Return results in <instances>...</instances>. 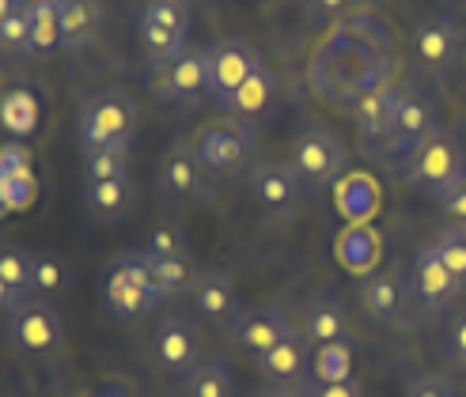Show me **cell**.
Segmentation results:
<instances>
[{"mask_svg": "<svg viewBox=\"0 0 466 397\" xmlns=\"http://www.w3.org/2000/svg\"><path fill=\"white\" fill-rule=\"evenodd\" d=\"M390 84V38L376 15H357L322 38L311 61V87L334 106H357Z\"/></svg>", "mask_w": 466, "mask_h": 397, "instance_id": "6da1fadb", "label": "cell"}, {"mask_svg": "<svg viewBox=\"0 0 466 397\" xmlns=\"http://www.w3.org/2000/svg\"><path fill=\"white\" fill-rule=\"evenodd\" d=\"M190 148L208 178H239L254 163L258 133H254L247 118H217V122H205L194 133Z\"/></svg>", "mask_w": 466, "mask_h": 397, "instance_id": "3957f363", "label": "cell"}, {"mask_svg": "<svg viewBox=\"0 0 466 397\" xmlns=\"http://www.w3.org/2000/svg\"><path fill=\"white\" fill-rule=\"evenodd\" d=\"M357 367V348L353 341H334L311 348V379L308 382H349Z\"/></svg>", "mask_w": 466, "mask_h": 397, "instance_id": "83f0119b", "label": "cell"}, {"mask_svg": "<svg viewBox=\"0 0 466 397\" xmlns=\"http://www.w3.org/2000/svg\"><path fill=\"white\" fill-rule=\"evenodd\" d=\"M171 5H178V8H194L198 0H171Z\"/></svg>", "mask_w": 466, "mask_h": 397, "instance_id": "c3c4849f", "label": "cell"}, {"mask_svg": "<svg viewBox=\"0 0 466 397\" xmlns=\"http://www.w3.org/2000/svg\"><path fill=\"white\" fill-rule=\"evenodd\" d=\"M436 99L425 95V91H417L410 87L406 91V99L399 106V118H394V133H390V148L383 159L390 163H406L417 148L425 144V140L436 133Z\"/></svg>", "mask_w": 466, "mask_h": 397, "instance_id": "e0dca14e", "label": "cell"}, {"mask_svg": "<svg viewBox=\"0 0 466 397\" xmlns=\"http://www.w3.org/2000/svg\"><path fill=\"white\" fill-rule=\"evenodd\" d=\"M27 5H23V0H0V23H5L8 15H15V12H23Z\"/></svg>", "mask_w": 466, "mask_h": 397, "instance_id": "ee69618b", "label": "cell"}, {"mask_svg": "<svg viewBox=\"0 0 466 397\" xmlns=\"http://www.w3.org/2000/svg\"><path fill=\"white\" fill-rule=\"evenodd\" d=\"M73 288V265L54 250H35V276H31V295L50 303L61 299Z\"/></svg>", "mask_w": 466, "mask_h": 397, "instance_id": "4316f807", "label": "cell"}, {"mask_svg": "<svg viewBox=\"0 0 466 397\" xmlns=\"http://www.w3.org/2000/svg\"><path fill=\"white\" fill-rule=\"evenodd\" d=\"M440 204V213H444L448 227H462L466 231V178H459L455 185H448L444 194L432 197Z\"/></svg>", "mask_w": 466, "mask_h": 397, "instance_id": "ab89813d", "label": "cell"}, {"mask_svg": "<svg viewBox=\"0 0 466 397\" xmlns=\"http://www.w3.org/2000/svg\"><path fill=\"white\" fill-rule=\"evenodd\" d=\"M129 148L133 144H110V148H96L84 152V171L91 182L99 178H126L129 174Z\"/></svg>", "mask_w": 466, "mask_h": 397, "instance_id": "e575fe53", "label": "cell"}, {"mask_svg": "<svg viewBox=\"0 0 466 397\" xmlns=\"http://www.w3.org/2000/svg\"><path fill=\"white\" fill-rule=\"evenodd\" d=\"M137 31H141L148 68L167 65L190 45V8H178L171 0H145L141 15H137Z\"/></svg>", "mask_w": 466, "mask_h": 397, "instance_id": "9c48e42d", "label": "cell"}, {"mask_svg": "<svg viewBox=\"0 0 466 397\" xmlns=\"http://www.w3.org/2000/svg\"><path fill=\"white\" fill-rule=\"evenodd\" d=\"M87 397H129L122 386H103V390H96V393H87Z\"/></svg>", "mask_w": 466, "mask_h": 397, "instance_id": "f6af8a7d", "label": "cell"}, {"mask_svg": "<svg viewBox=\"0 0 466 397\" xmlns=\"http://www.w3.org/2000/svg\"><path fill=\"white\" fill-rule=\"evenodd\" d=\"M406 288H410V299L413 307L421 314H444L455 295H459V280L448 273V265L436 258V250L425 243L417 246L413 262H410V276H406Z\"/></svg>", "mask_w": 466, "mask_h": 397, "instance_id": "4fadbf2b", "label": "cell"}, {"mask_svg": "<svg viewBox=\"0 0 466 397\" xmlns=\"http://www.w3.org/2000/svg\"><path fill=\"white\" fill-rule=\"evenodd\" d=\"M436 250V258L448 265V273L459 280V288H466V231L462 227H444L436 239H429Z\"/></svg>", "mask_w": 466, "mask_h": 397, "instance_id": "d590c367", "label": "cell"}, {"mask_svg": "<svg viewBox=\"0 0 466 397\" xmlns=\"http://www.w3.org/2000/svg\"><path fill=\"white\" fill-rule=\"evenodd\" d=\"M38 122H42V106H38V95L27 87H8L0 95V125H5L15 140H27L38 133Z\"/></svg>", "mask_w": 466, "mask_h": 397, "instance_id": "d4e9b609", "label": "cell"}, {"mask_svg": "<svg viewBox=\"0 0 466 397\" xmlns=\"http://www.w3.org/2000/svg\"><path fill=\"white\" fill-rule=\"evenodd\" d=\"M54 50H61V12H57V0H54V5L31 8V35H27V54L31 57H50Z\"/></svg>", "mask_w": 466, "mask_h": 397, "instance_id": "1f68e13d", "label": "cell"}, {"mask_svg": "<svg viewBox=\"0 0 466 397\" xmlns=\"http://www.w3.org/2000/svg\"><path fill=\"white\" fill-rule=\"evenodd\" d=\"M262 68V54L239 35H224L208 45V99L224 110L239 95V87Z\"/></svg>", "mask_w": 466, "mask_h": 397, "instance_id": "30bf717a", "label": "cell"}, {"mask_svg": "<svg viewBox=\"0 0 466 397\" xmlns=\"http://www.w3.org/2000/svg\"><path fill=\"white\" fill-rule=\"evenodd\" d=\"M137 125H141V106L133 103L129 91H96L76 114V136L84 152L133 144Z\"/></svg>", "mask_w": 466, "mask_h": 397, "instance_id": "277c9868", "label": "cell"}, {"mask_svg": "<svg viewBox=\"0 0 466 397\" xmlns=\"http://www.w3.org/2000/svg\"><path fill=\"white\" fill-rule=\"evenodd\" d=\"M208 178L205 167L198 163L194 148L190 144H171L167 152L159 155L156 163V185H159V194L167 197L171 204L178 208H194L208 197Z\"/></svg>", "mask_w": 466, "mask_h": 397, "instance_id": "7c38bea8", "label": "cell"}, {"mask_svg": "<svg viewBox=\"0 0 466 397\" xmlns=\"http://www.w3.org/2000/svg\"><path fill=\"white\" fill-rule=\"evenodd\" d=\"M12 213H15V208H12L8 194H5V185H0V220H5V216H12Z\"/></svg>", "mask_w": 466, "mask_h": 397, "instance_id": "bcb514c9", "label": "cell"}, {"mask_svg": "<svg viewBox=\"0 0 466 397\" xmlns=\"http://www.w3.org/2000/svg\"><path fill=\"white\" fill-rule=\"evenodd\" d=\"M8 337H12L19 356L46 360L65 344V325H61V318H57V311L50 307V303L31 295V299L15 303V307L8 311Z\"/></svg>", "mask_w": 466, "mask_h": 397, "instance_id": "8fae6325", "label": "cell"}, {"mask_svg": "<svg viewBox=\"0 0 466 397\" xmlns=\"http://www.w3.org/2000/svg\"><path fill=\"white\" fill-rule=\"evenodd\" d=\"M27 8H38V5H54V0H23Z\"/></svg>", "mask_w": 466, "mask_h": 397, "instance_id": "7dc6e473", "label": "cell"}, {"mask_svg": "<svg viewBox=\"0 0 466 397\" xmlns=\"http://www.w3.org/2000/svg\"><path fill=\"white\" fill-rule=\"evenodd\" d=\"M57 12L65 50H80L103 31V0H57Z\"/></svg>", "mask_w": 466, "mask_h": 397, "instance_id": "cb8c5ba5", "label": "cell"}, {"mask_svg": "<svg viewBox=\"0 0 466 397\" xmlns=\"http://www.w3.org/2000/svg\"><path fill=\"white\" fill-rule=\"evenodd\" d=\"M148 253V250H145ZM148 262H152V273H156V280H159V288L167 292V299H175V295H190V288H194V280H198V273H194V258H152L148 253Z\"/></svg>", "mask_w": 466, "mask_h": 397, "instance_id": "836d02e7", "label": "cell"}, {"mask_svg": "<svg viewBox=\"0 0 466 397\" xmlns=\"http://www.w3.org/2000/svg\"><path fill=\"white\" fill-rule=\"evenodd\" d=\"M304 397H364L360 382L349 379V382H308Z\"/></svg>", "mask_w": 466, "mask_h": 397, "instance_id": "b9f144b4", "label": "cell"}, {"mask_svg": "<svg viewBox=\"0 0 466 397\" xmlns=\"http://www.w3.org/2000/svg\"><path fill=\"white\" fill-rule=\"evenodd\" d=\"M0 95H5V91H0Z\"/></svg>", "mask_w": 466, "mask_h": 397, "instance_id": "681fc988", "label": "cell"}, {"mask_svg": "<svg viewBox=\"0 0 466 397\" xmlns=\"http://www.w3.org/2000/svg\"><path fill=\"white\" fill-rule=\"evenodd\" d=\"M145 84L156 99L182 106V110H198L208 99V50L186 45V50L178 57H171L167 65L148 68Z\"/></svg>", "mask_w": 466, "mask_h": 397, "instance_id": "8992f818", "label": "cell"}, {"mask_svg": "<svg viewBox=\"0 0 466 397\" xmlns=\"http://www.w3.org/2000/svg\"><path fill=\"white\" fill-rule=\"evenodd\" d=\"M27 35H31V8H23L0 23V54H27Z\"/></svg>", "mask_w": 466, "mask_h": 397, "instance_id": "8d00e7d4", "label": "cell"}, {"mask_svg": "<svg viewBox=\"0 0 466 397\" xmlns=\"http://www.w3.org/2000/svg\"><path fill=\"white\" fill-rule=\"evenodd\" d=\"M145 250L152 253V258H194L190 246H186V235L178 227H156Z\"/></svg>", "mask_w": 466, "mask_h": 397, "instance_id": "74e56055", "label": "cell"}, {"mask_svg": "<svg viewBox=\"0 0 466 397\" xmlns=\"http://www.w3.org/2000/svg\"><path fill=\"white\" fill-rule=\"evenodd\" d=\"M311 5H315L322 15H338V12L349 8V0H311Z\"/></svg>", "mask_w": 466, "mask_h": 397, "instance_id": "7bdbcfd3", "label": "cell"}, {"mask_svg": "<svg viewBox=\"0 0 466 397\" xmlns=\"http://www.w3.org/2000/svg\"><path fill=\"white\" fill-rule=\"evenodd\" d=\"M406 280L399 269H376V273H368L360 280V303H364V311L383 322V325H394V322H402V311H406Z\"/></svg>", "mask_w": 466, "mask_h": 397, "instance_id": "44dd1931", "label": "cell"}, {"mask_svg": "<svg viewBox=\"0 0 466 397\" xmlns=\"http://www.w3.org/2000/svg\"><path fill=\"white\" fill-rule=\"evenodd\" d=\"M31 276H35V253L15 243H0V280L12 292V307L31 299Z\"/></svg>", "mask_w": 466, "mask_h": 397, "instance_id": "f1b7e54d", "label": "cell"}, {"mask_svg": "<svg viewBox=\"0 0 466 397\" xmlns=\"http://www.w3.org/2000/svg\"><path fill=\"white\" fill-rule=\"evenodd\" d=\"M299 333L311 341V348L334 344V341H353V314H349V307L341 299L315 295V299H308V307H304Z\"/></svg>", "mask_w": 466, "mask_h": 397, "instance_id": "7402d4cb", "label": "cell"}, {"mask_svg": "<svg viewBox=\"0 0 466 397\" xmlns=\"http://www.w3.org/2000/svg\"><path fill=\"white\" fill-rule=\"evenodd\" d=\"M201 352H205V344H201V330H198L194 318L167 314V318L156 325L152 356H156V363H159L163 371H167V375L186 379V375H190V371L201 363Z\"/></svg>", "mask_w": 466, "mask_h": 397, "instance_id": "5bb4252c", "label": "cell"}, {"mask_svg": "<svg viewBox=\"0 0 466 397\" xmlns=\"http://www.w3.org/2000/svg\"><path fill=\"white\" fill-rule=\"evenodd\" d=\"M178 397H236V371L228 360H201L182 379Z\"/></svg>", "mask_w": 466, "mask_h": 397, "instance_id": "484cf974", "label": "cell"}, {"mask_svg": "<svg viewBox=\"0 0 466 397\" xmlns=\"http://www.w3.org/2000/svg\"><path fill=\"white\" fill-rule=\"evenodd\" d=\"M289 163L304 182V194H322L345 178V144L326 125H304L292 140Z\"/></svg>", "mask_w": 466, "mask_h": 397, "instance_id": "5b68a950", "label": "cell"}, {"mask_svg": "<svg viewBox=\"0 0 466 397\" xmlns=\"http://www.w3.org/2000/svg\"><path fill=\"white\" fill-rule=\"evenodd\" d=\"M338 253H341V265H345V269L368 276L371 269H376V262H380V239H376V231L353 227V231H349V235L341 239Z\"/></svg>", "mask_w": 466, "mask_h": 397, "instance_id": "d6a6232c", "label": "cell"}, {"mask_svg": "<svg viewBox=\"0 0 466 397\" xmlns=\"http://www.w3.org/2000/svg\"><path fill=\"white\" fill-rule=\"evenodd\" d=\"M444 356L455 363V367H462L466 371V307H459L451 318H448V325H444Z\"/></svg>", "mask_w": 466, "mask_h": 397, "instance_id": "f35d334b", "label": "cell"}, {"mask_svg": "<svg viewBox=\"0 0 466 397\" xmlns=\"http://www.w3.org/2000/svg\"><path fill=\"white\" fill-rule=\"evenodd\" d=\"M190 307L198 314V322L213 325V330H231V322H236L243 311H239V292H236V280L220 269H205L198 273L194 288H190Z\"/></svg>", "mask_w": 466, "mask_h": 397, "instance_id": "ac0fdd59", "label": "cell"}, {"mask_svg": "<svg viewBox=\"0 0 466 397\" xmlns=\"http://www.w3.org/2000/svg\"><path fill=\"white\" fill-rule=\"evenodd\" d=\"M137 201V190H133V182L129 174L126 178H99V182H84V204H87V213L96 216L99 223H118L129 216V208Z\"/></svg>", "mask_w": 466, "mask_h": 397, "instance_id": "603a6c76", "label": "cell"}, {"mask_svg": "<svg viewBox=\"0 0 466 397\" xmlns=\"http://www.w3.org/2000/svg\"><path fill=\"white\" fill-rule=\"evenodd\" d=\"M167 303V292L159 288L152 262L145 250H126L110 262L103 276V307L118 322H137Z\"/></svg>", "mask_w": 466, "mask_h": 397, "instance_id": "7a4b0ae2", "label": "cell"}, {"mask_svg": "<svg viewBox=\"0 0 466 397\" xmlns=\"http://www.w3.org/2000/svg\"><path fill=\"white\" fill-rule=\"evenodd\" d=\"M376 204H380V190H376V182H371L368 174H353V178L338 182V208L349 220L364 223L371 213H376Z\"/></svg>", "mask_w": 466, "mask_h": 397, "instance_id": "4dcf8cb0", "label": "cell"}, {"mask_svg": "<svg viewBox=\"0 0 466 397\" xmlns=\"http://www.w3.org/2000/svg\"><path fill=\"white\" fill-rule=\"evenodd\" d=\"M459 178H466L462 144L455 133H444V129H436L425 144L402 163V182L413 185V190H425L429 197L444 194Z\"/></svg>", "mask_w": 466, "mask_h": 397, "instance_id": "52a82bcc", "label": "cell"}, {"mask_svg": "<svg viewBox=\"0 0 466 397\" xmlns=\"http://www.w3.org/2000/svg\"><path fill=\"white\" fill-rule=\"evenodd\" d=\"M413 50L429 73H444L459 57V23L444 12H429L413 23Z\"/></svg>", "mask_w": 466, "mask_h": 397, "instance_id": "d6986e66", "label": "cell"}, {"mask_svg": "<svg viewBox=\"0 0 466 397\" xmlns=\"http://www.w3.org/2000/svg\"><path fill=\"white\" fill-rule=\"evenodd\" d=\"M262 371V379L273 382V386H285V390H296V386H308L311 379V341L292 330L281 344H273L266 356L254 360Z\"/></svg>", "mask_w": 466, "mask_h": 397, "instance_id": "ffe728a7", "label": "cell"}, {"mask_svg": "<svg viewBox=\"0 0 466 397\" xmlns=\"http://www.w3.org/2000/svg\"><path fill=\"white\" fill-rule=\"evenodd\" d=\"M247 194H250V204L262 213V220L289 223L299 213V201H304V182H299L289 159H266L258 167H250Z\"/></svg>", "mask_w": 466, "mask_h": 397, "instance_id": "ba28073f", "label": "cell"}, {"mask_svg": "<svg viewBox=\"0 0 466 397\" xmlns=\"http://www.w3.org/2000/svg\"><path fill=\"white\" fill-rule=\"evenodd\" d=\"M296 325H289V314L281 307H273V303H258V307H247L236 322H231L228 330V341L231 348H239L247 356H266L273 344H281Z\"/></svg>", "mask_w": 466, "mask_h": 397, "instance_id": "2e32d148", "label": "cell"}, {"mask_svg": "<svg viewBox=\"0 0 466 397\" xmlns=\"http://www.w3.org/2000/svg\"><path fill=\"white\" fill-rule=\"evenodd\" d=\"M406 91H410V84H383L380 91H371V95H364L357 103V136L368 155H380V159L387 155L394 118H399Z\"/></svg>", "mask_w": 466, "mask_h": 397, "instance_id": "9a60e30c", "label": "cell"}, {"mask_svg": "<svg viewBox=\"0 0 466 397\" xmlns=\"http://www.w3.org/2000/svg\"><path fill=\"white\" fill-rule=\"evenodd\" d=\"M273 95H277V80H273V73L262 65L258 73H254L243 87H239V95L231 99V106H228V114L231 118H258V114H266L269 110V103H273Z\"/></svg>", "mask_w": 466, "mask_h": 397, "instance_id": "f546056e", "label": "cell"}, {"mask_svg": "<svg viewBox=\"0 0 466 397\" xmlns=\"http://www.w3.org/2000/svg\"><path fill=\"white\" fill-rule=\"evenodd\" d=\"M406 397H459L455 382L444 375H432V371H417L406 379Z\"/></svg>", "mask_w": 466, "mask_h": 397, "instance_id": "60d3db41", "label": "cell"}]
</instances>
